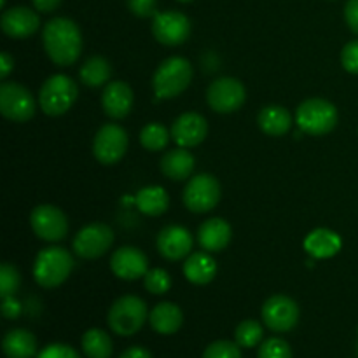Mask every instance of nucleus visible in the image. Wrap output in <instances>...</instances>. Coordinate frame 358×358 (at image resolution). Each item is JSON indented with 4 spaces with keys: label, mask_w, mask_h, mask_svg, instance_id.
Listing matches in <instances>:
<instances>
[{
    "label": "nucleus",
    "mask_w": 358,
    "mask_h": 358,
    "mask_svg": "<svg viewBox=\"0 0 358 358\" xmlns=\"http://www.w3.org/2000/svg\"><path fill=\"white\" fill-rule=\"evenodd\" d=\"M42 44L52 63L69 66L76 63L83 52V34L76 21L69 17H52L44 24Z\"/></svg>",
    "instance_id": "obj_1"
},
{
    "label": "nucleus",
    "mask_w": 358,
    "mask_h": 358,
    "mask_svg": "<svg viewBox=\"0 0 358 358\" xmlns=\"http://www.w3.org/2000/svg\"><path fill=\"white\" fill-rule=\"evenodd\" d=\"M73 269V259L69 250L62 247L44 248L34 262V278L44 289L62 285Z\"/></svg>",
    "instance_id": "obj_2"
},
{
    "label": "nucleus",
    "mask_w": 358,
    "mask_h": 358,
    "mask_svg": "<svg viewBox=\"0 0 358 358\" xmlns=\"http://www.w3.org/2000/svg\"><path fill=\"white\" fill-rule=\"evenodd\" d=\"M149 318L145 301L136 296H122L110 306L107 324L117 336L128 338L136 334Z\"/></svg>",
    "instance_id": "obj_3"
},
{
    "label": "nucleus",
    "mask_w": 358,
    "mask_h": 358,
    "mask_svg": "<svg viewBox=\"0 0 358 358\" xmlns=\"http://www.w3.org/2000/svg\"><path fill=\"white\" fill-rule=\"evenodd\" d=\"M192 80V65L182 56L164 59L152 77V87L163 100L175 98L187 90Z\"/></svg>",
    "instance_id": "obj_4"
},
{
    "label": "nucleus",
    "mask_w": 358,
    "mask_h": 358,
    "mask_svg": "<svg viewBox=\"0 0 358 358\" xmlns=\"http://www.w3.org/2000/svg\"><path fill=\"white\" fill-rule=\"evenodd\" d=\"M296 122L308 135H327L338 124V108L324 98H310L297 107Z\"/></svg>",
    "instance_id": "obj_5"
},
{
    "label": "nucleus",
    "mask_w": 358,
    "mask_h": 358,
    "mask_svg": "<svg viewBox=\"0 0 358 358\" xmlns=\"http://www.w3.org/2000/svg\"><path fill=\"white\" fill-rule=\"evenodd\" d=\"M77 84L65 73L51 76L38 91V103L44 114L56 117L70 110L73 101L77 100Z\"/></svg>",
    "instance_id": "obj_6"
},
{
    "label": "nucleus",
    "mask_w": 358,
    "mask_h": 358,
    "mask_svg": "<svg viewBox=\"0 0 358 358\" xmlns=\"http://www.w3.org/2000/svg\"><path fill=\"white\" fill-rule=\"evenodd\" d=\"M220 201V184L213 175L199 173L184 189V205L192 213H206Z\"/></svg>",
    "instance_id": "obj_7"
},
{
    "label": "nucleus",
    "mask_w": 358,
    "mask_h": 358,
    "mask_svg": "<svg viewBox=\"0 0 358 358\" xmlns=\"http://www.w3.org/2000/svg\"><path fill=\"white\" fill-rule=\"evenodd\" d=\"M128 150V133L119 124H105L96 131L93 140V154L101 164H115Z\"/></svg>",
    "instance_id": "obj_8"
},
{
    "label": "nucleus",
    "mask_w": 358,
    "mask_h": 358,
    "mask_svg": "<svg viewBox=\"0 0 358 358\" xmlns=\"http://www.w3.org/2000/svg\"><path fill=\"white\" fill-rule=\"evenodd\" d=\"M0 112L14 122H27L35 114V100L30 91L16 83L0 86Z\"/></svg>",
    "instance_id": "obj_9"
},
{
    "label": "nucleus",
    "mask_w": 358,
    "mask_h": 358,
    "mask_svg": "<svg viewBox=\"0 0 358 358\" xmlns=\"http://www.w3.org/2000/svg\"><path fill=\"white\" fill-rule=\"evenodd\" d=\"M245 86L234 77H220L210 84L206 91V101L210 108L219 114H231L245 103Z\"/></svg>",
    "instance_id": "obj_10"
},
{
    "label": "nucleus",
    "mask_w": 358,
    "mask_h": 358,
    "mask_svg": "<svg viewBox=\"0 0 358 358\" xmlns=\"http://www.w3.org/2000/svg\"><path fill=\"white\" fill-rule=\"evenodd\" d=\"M30 224L37 238L49 241V243L65 240L66 233H69L66 215L52 205L35 206L30 213Z\"/></svg>",
    "instance_id": "obj_11"
},
{
    "label": "nucleus",
    "mask_w": 358,
    "mask_h": 358,
    "mask_svg": "<svg viewBox=\"0 0 358 358\" xmlns=\"http://www.w3.org/2000/svg\"><path fill=\"white\" fill-rule=\"evenodd\" d=\"M114 243V233L107 224L94 222L83 227L73 238L72 248L80 259H98Z\"/></svg>",
    "instance_id": "obj_12"
},
{
    "label": "nucleus",
    "mask_w": 358,
    "mask_h": 358,
    "mask_svg": "<svg viewBox=\"0 0 358 358\" xmlns=\"http://www.w3.org/2000/svg\"><path fill=\"white\" fill-rule=\"evenodd\" d=\"M152 34L157 42L163 45H175L184 44L191 35V21L185 14L178 10H164L157 13L152 20Z\"/></svg>",
    "instance_id": "obj_13"
},
{
    "label": "nucleus",
    "mask_w": 358,
    "mask_h": 358,
    "mask_svg": "<svg viewBox=\"0 0 358 358\" xmlns=\"http://www.w3.org/2000/svg\"><path fill=\"white\" fill-rule=\"evenodd\" d=\"M262 322L273 332H289L299 322V306L287 296H273L262 304Z\"/></svg>",
    "instance_id": "obj_14"
},
{
    "label": "nucleus",
    "mask_w": 358,
    "mask_h": 358,
    "mask_svg": "<svg viewBox=\"0 0 358 358\" xmlns=\"http://www.w3.org/2000/svg\"><path fill=\"white\" fill-rule=\"evenodd\" d=\"M110 269L117 278L133 282L143 278L149 271L147 255L136 247H121L112 254Z\"/></svg>",
    "instance_id": "obj_15"
},
{
    "label": "nucleus",
    "mask_w": 358,
    "mask_h": 358,
    "mask_svg": "<svg viewBox=\"0 0 358 358\" xmlns=\"http://www.w3.org/2000/svg\"><path fill=\"white\" fill-rule=\"evenodd\" d=\"M171 138L178 147H191L199 145L208 135V122L201 114L196 112H185L178 115L171 124Z\"/></svg>",
    "instance_id": "obj_16"
},
{
    "label": "nucleus",
    "mask_w": 358,
    "mask_h": 358,
    "mask_svg": "<svg viewBox=\"0 0 358 358\" xmlns=\"http://www.w3.org/2000/svg\"><path fill=\"white\" fill-rule=\"evenodd\" d=\"M194 238L182 226H166L157 234V250L166 261H182L191 254Z\"/></svg>",
    "instance_id": "obj_17"
},
{
    "label": "nucleus",
    "mask_w": 358,
    "mask_h": 358,
    "mask_svg": "<svg viewBox=\"0 0 358 358\" xmlns=\"http://www.w3.org/2000/svg\"><path fill=\"white\" fill-rule=\"evenodd\" d=\"M0 27L3 34L10 38H27L34 35L41 27V17L35 10L17 6L3 10L0 17Z\"/></svg>",
    "instance_id": "obj_18"
},
{
    "label": "nucleus",
    "mask_w": 358,
    "mask_h": 358,
    "mask_svg": "<svg viewBox=\"0 0 358 358\" xmlns=\"http://www.w3.org/2000/svg\"><path fill=\"white\" fill-rule=\"evenodd\" d=\"M101 107L112 119H124L131 112L133 91L124 80H112L101 93Z\"/></svg>",
    "instance_id": "obj_19"
},
{
    "label": "nucleus",
    "mask_w": 358,
    "mask_h": 358,
    "mask_svg": "<svg viewBox=\"0 0 358 358\" xmlns=\"http://www.w3.org/2000/svg\"><path fill=\"white\" fill-rule=\"evenodd\" d=\"M231 226L224 219L213 217L205 220L198 229V241L206 252H220L229 245L231 241Z\"/></svg>",
    "instance_id": "obj_20"
},
{
    "label": "nucleus",
    "mask_w": 358,
    "mask_h": 358,
    "mask_svg": "<svg viewBox=\"0 0 358 358\" xmlns=\"http://www.w3.org/2000/svg\"><path fill=\"white\" fill-rule=\"evenodd\" d=\"M196 166V159L185 147H177L173 150H168L161 159V171L164 177L170 180L180 182L192 175Z\"/></svg>",
    "instance_id": "obj_21"
},
{
    "label": "nucleus",
    "mask_w": 358,
    "mask_h": 358,
    "mask_svg": "<svg viewBox=\"0 0 358 358\" xmlns=\"http://www.w3.org/2000/svg\"><path fill=\"white\" fill-rule=\"evenodd\" d=\"M341 247L343 241L339 234L331 229H325V227L311 231L306 236V240H304V250L315 259L334 257L341 250Z\"/></svg>",
    "instance_id": "obj_22"
},
{
    "label": "nucleus",
    "mask_w": 358,
    "mask_h": 358,
    "mask_svg": "<svg viewBox=\"0 0 358 358\" xmlns=\"http://www.w3.org/2000/svg\"><path fill=\"white\" fill-rule=\"evenodd\" d=\"M150 327L163 336H171L178 332L184 324V313L180 308L173 303H159L152 308L149 313Z\"/></svg>",
    "instance_id": "obj_23"
},
{
    "label": "nucleus",
    "mask_w": 358,
    "mask_h": 358,
    "mask_svg": "<svg viewBox=\"0 0 358 358\" xmlns=\"http://www.w3.org/2000/svg\"><path fill=\"white\" fill-rule=\"evenodd\" d=\"M259 128L269 136H283L292 128V114L282 105H268L259 112Z\"/></svg>",
    "instance_id": "obj_24"
},
{
    "label": "nucleus",
    "mask_w": 358,
    "mask_h": 358,
    "mask_svg": "<svg viewBox=\"0 0 358 358\" xmlns=\"http://www.w3.org/2000/svg\"><path fill=\"white\" fill-rule=\"evenodd\" d=\"M217 275V262L208 252H196L184 262V276L194 285H206Z\"/></svg>",
    "instance_id": "obj_25"
},
{
    "label": "nucleus",
    "mask_w": 358,
    "mask_h": 358,
    "mask_svg": "<svg viewBox=\"0 0 358 358\" xmlns=\"http://www.w3.org/2000/svg\"><path fill=\"white\" fill-rule=\"evenodd\" d=\"M7 358H34L37 353V339L27 329H13L2 341Z\"/></svg>",
    "instance_id": "obj_26"
},
{
    "label": "nucleus",
    "mask_w": 358,
    "mask_h": 358,
    "mask_svg": "<svg viewBox=\"0 0 358 358\" xmlns=\"http://www.w3.org/2000/svg\"><path fill=\"white\" fill-rule=\"evenodd\" d=\"M135 205L142 213L149 217L163 215L170 205V198L164 187L161 185H149V187L140 189L135 198Z\"/></svg>",
    "instance_id": "obj_27"
},
{
    "label": "nucleus",
    "mask_w": 358,
    "mask_h": 358,
    "mask_svg": "<svg viewBox=\"0 0 358 358\" xmlns=\"http://www.w3.org/2000/svg\"><path fill=\"white\" fill-rule=\"evenodd\" d=\"M112 76V65L101 56H91L90 59L84 62V65L80 66L79 77L83 80V84L90 87H100L103 84L108 83Z\"/></svg>",
    "instance_id": "obj_28"
},
{
    "label": "nucleus",
    "mask_w": 358,
    "mask_h": 358,
    "mask_svg": "<svg viewBox=\"0 0 358 358\" xmlns=\"http://www.w3.org/2000/svg\"><path fill=\"white\" fill-rule=\"evenodd\" d=\"M83 352L87 358H110L114 343L101 329H90L83 336Z\"/></svg>",
    "instance_id": "obj_29"
},
{
    "label": "nucleus",
    "mask_w": 358,
    "mask_h": 358,
    "mask_svg": "<svg viewBox=\"0 0 358 358\" xmlns=\"http://www.w3.org/2000/svg\"><path fill=\"white\" fill-rule=\"evenodd\" d=\"M170 136L171 133H168V128H164L159 122H150V124L143 126L140 131V143L143 149L156 152V150L166 149Z\"/></svg>",
    "instance_id": "obj_30"
},
{
    "label": "nucleus",
    "mask_w": 358,
    "mask_h": 358,
    "mask_svg": "<svg viewBox=\"0 0 358 358\" xmlns=\"http://www.w3.org/2000/svg\"><path fill=\"white\" fill-rule=\"evenodd\" d=\"M264 338V329L257 320H243L234 331V339L241 348H254L261 345Z\"/></svg>",
    "instance_id": "obj_31"
},
{
    "label": "nucleus",
    "mask_w": 358,
    "mask_h": 358,
    "mask_svg": "<svg viewBox=\"0 0 358 358\" xmlns=\"http://www.w3.org/2000/svg\"><path fill=\"white\" fill-rule=\"evenodd\" d=\"M143 285L149 290L150 294H156V296H161V294L168 292L171 287V278L164 269L154 268L147 271V275L143 276Z\"/></svg>",
    "instance_id": "obj_32"
},
{
    "label": "nucleus",
    "mask_w": 358,
    "mask_h": 358,
    "mask_svg": "<svg viewBox=\"0 0 358 358\" xmlns=\"http://www.w3.org/2000/svg\"><path fill=\"white\" fill-rule=\"evenodd\" d=\"M20 283H21V276L17 273V269L14 266L7 264L3 262L0 266V296L3 297H10L17 292L20 289Z\"/></svg>",
    "instance_id": "obj_33"
},
{
    "label": "nucleus",
    "mask_w": 358,
    "mask_h": 358,
    "mask_svg": "<svg viewBox=\"0 0 358 358\" xmlns=\"http://www.w3.org/2000/svg\"><path fill=\"white\" fill-rule=\"evenodd\" d=\"M257 358H292V348L280 338H269L261 343Z\"/></svg>",
    "instance_id": "obj_34"
},
{
    "label": "nucleus",
    "mask_w": 358,
    "mask_h": 358,
    "mask_svg": "<svg viewBox=\"0 0 358 358\" xmlns=\"http://www.w3.org/2000/svg\"><path fill=\"white\" fill-rule=\"evenodd\" d=\"M241 346L236 341H226V339H220V341L212 343V345L206 346L203 358H241Z\"/></svg>",
    "instance_id": "obj_35"
},
{
    "label": "nucleus",
    "mask_w": 358,
    "mask_h": 358,
    "mask_svg": "<svg viewBox=\"0 0 358 358\" xmlns=\"http://www.w3.org/2000/svg\"><path fill=\"white\" fill-rule=\"evenodd\" d=\"M341 63L343 69L350 73L358 76V38L348 42L341 51Z\"/></svg>",
    "instance_id": "obj_36"
},
{
    "label": "nucleus",
    "mask_w": 358,
    "mask_h": 358,
    "mask_svg": "<svg viewBox=\"0 0 358 358\" xmlns=\"http://www.w3.org/2000/svg\"><path fill=\"white\" fill-rule=\"evenodd\" d=\"M37 358H80V355L72 348V346L56 343V345L45 346V348L38 353Z\"/></svg>",
    "instance_id": "obj_37"
},
{
    "label": "nucleus",
    "mask_w": 358,
    "mask_h": 358,
    "mask_svg": "<svg viewBox=\"0 0 358 358\" xmlns=\"http://www.w3.org/2000/svg\"><path fill=\"white\" fill-rule=\"evenodd\" d=\"M126 3L136 17H150L157 14V0H126Z\"/></svg>",
    "instance_id": "obj_38"
},
{
    "label": "nucleus",
    "mask_w": 358,
    "mask_h": 358,
    "mask_svg": "<svg viewBox=\"0 0 358 358\" xmlns=\"http://www.w3.org/2000/svg\"><path fill=\"white\" fill-rule=\"evenodd\" d=\"M345 20L350 30L358 35V0H348L345 6Z\"/></svg>",
    "instance_id": "obj_39"
},
{
    "label": "nucleus",
    "mask_w": 358,
    "mask_h": 358,
    "mask_svg": "<svg viewBox=\"0 0 358 358\" xmlns=\"http://www.w3.org/2000/svg\"><path fill=\"white\" fill-rule=\"evenodd\" d=\"M2 315L7 320H14L21 315V303L17 299H14V296L3 297L2 299Z\"/></svg>",
    "instance_id": "obj_40"
},
{
    "label": "nucleus",
    "mask_w": 358,
    "mask_h": 358,
    "mask_svg": "<svg viewBox=\"0 0 358 358\" xmlns=\"http://www.w3.org/2000/svg\"><path fill=\"white\" fill-rule=\"evenodd\" d=\"M13 69H14L13 56H10L9 52L3 51L2 55H0V77H2V80H6L7 77H9V73L13 72Z\"/></svg>",
    "instance_id": "obj_41"
},
{
    "label": "nucleus",
    "mask_w": 358,
    "mask_h": 358,
    "mask_svg": "<svg viewBox=\"0 0 358 358\" xmlns=\"http://www.w3.org/2000/svg\"><path fill=\"white\" fill-rule=\"evenodd\" d=\"M119 358H154V357L152 353H150L147 348H143V346H131V348L124 350Z\"/></svg>",
    "instance_id": "obj_42"
},
{
    "label": "nucleus",
    "mask_w": 358,
    "mask_h": 358,
    "mask_svg": "<svg viewBox=\"0 0 358 358\" xmlns=\"http://www.w3.org/2000/svg\"><path fill=\"white\" fill-rule=\"evenodd\" d=\"M38 13H52L62 3V0H31Z\"/></svg>",
    "instance_id": "obj_43"
},
{
    "label": "nucleus",
    "mask_w": 358,
    "mask_h": 358,
    "mask_svg": "<svg viewBox=\"0 0 358 358\" xmlns=\"http://www.w3.org/2000/svg\"><path fill=\"white\" fill-rule=\"evenodd\" d=\"M178 2H184L185 3V2H192V0H178Z\"/></svg>",
    "instance_id": "obj_44"
},
{
    "label": "nucleus",
    "mask_w": 358,
    "mask_h": 358,
    "mask_svg": "<svg viewBox=\"0 0 358 358\" xmlns=\"http://www.w3.org/2000/svg\"><path fill=\"white\" fill-rule=\"evenodd\" d=\"M3 3H6V0H0V6L3 7Z\"/></svg>",
    "instance_id": "obj_45"
}]
</instances>
